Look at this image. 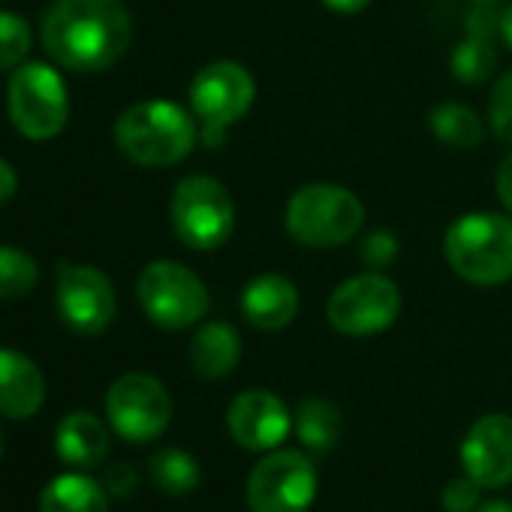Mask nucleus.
I'll use <instances>...</instances> for the list:
<instances>
[{
    "instance_id": "39448f33",
    "label": "nucleus",
    "mask_w": 512,
    "mask_h": 512,
    "mask_svg": "<svg viewBox=\"0 0 512 512\" xmlns=\"http://www.w3.org/2000/svg\"><path fill=\"white\" fill-rule=\"evenodd\" d=\"M7 112L25 139H55L70 118V94L61 73L49 64L16 67L7 85Z\"/></svg>"
},
{
    "instance_id": "f03ea898",
    "label": "nucleus",
    "mask_w": 512,
    "mask_h": 512,
    "mask_svg": "<svg viewBox=\"0 0 512 512\" xmlns=\"http://www.w3.org/2000/svg\"><path fill=\"white\" fill-rule=\"evenodd\" d=\"M443 253L467 284L500 287L512 278V220L494 211H470L446 229Z\"/></svg>"
},
{
    "instance_id": "2f4dec72",
    "label": "nucleus",
    "mask_w": 512,
    "mask_h": 512,
    "mask_svg": "<svg viewBox=\"0 0 512 512\" xmlns=\"http://www.w3.org/2000/svg\"><path fill=\"white\" fill-rule=\"evenodd\" d=\"M500 37H503V43L512 49V7L500 16Z\"/></svg>"
},
{
    "instance_id": "9b49d317",
    "label": "nucleus",
    "mask_w": 512,
    "mask_h": 512,
    "mask_svg": "<svg viewBox=\"0 0 512 512\" xmlns=\"http://www.w3.org/2000/svg\"><path fill=\"white\" fill-rule=\"evenodd\" d=\"M55 305H58L61 320L79 335L106 332L115 320V311H118L112 281L100 269L79 266V263H61L58 266Z\"/></svg>"
},
{
    "instance_id": "cd10ccee",
    "label": "nucleus",
    "mask_w": 512,
    "mask_h": 512,
    "mask_svg": "<svg viewBox=\"0 0 512 512\" xmlns=\"http://www.w3.org/2000/svg\"><path fill=\"white\" fill-rule=\"evenodd\" d=\"M139 488V476L130 464H115L106 476V491L109 497H118V500H127L133 491Z\"/></svg>"
},
{
    "instance_id": "c756f323",
    "label": "nucleus",
    "mask_w": 512,
    "mask_h": 512,
    "mask_svg": "<svg viewBox=\"0 0 512 512\" xmlns=\"http://www.w3.org/2000/svg\"><path fill=\"white\" fill-rule=\"evenodd\" d=\"M19 190V175L13 169V163H7L4 157H0V205H7Z\"/></svg>"
},
{
    "instance_id": "f257e3e1",
    "label": "nucleus",
    "mask_w": 512,
    "mask_h": 512,
    "mask_svg": "<svg viewBox=\"0 0 512 512\" xmlns=\"http://www.w3.org/2000/svg\"><path fill=\"white\" fill-rule=\"evenodd\" d=\"M43 46L73 73H100L124 58L133 19L124 0H55L43 16Z\"/></svg>"
},
{
    "instance_id": "bb28decb",
    "label": "nucleus",
    "mask_w": 512,
    "mask_h": 512,
    "mask_svg": "<svg viewBox=\"0 0 512 512\" xmlns=\"http://www.w3.org/2000/svg\"><path fill=\"white\" fill-rule=\"evenodd\" d=\"M443 509L446 512H476L482 503V485L473 476H455L452 482H446L443 488Z\"/></svg>"
},
{
    "instance_id": "a211bd4d",
    "label": "nucleus",
    "mask_w": 512,
    "mask_h": 512,
    "mask_svg": "<svg viewBox=\"0 0 512 512\" xmlns=\"http://www.w3.org/2000/svg\"><path fill=\"white\" fill-rule=\"evenodd\" d=\"M241 338L229 323H205L190 341V365L205 380H220L235 371Z\"/></svg>"
},
{
    "instance_id": "c85d7f7f",
    "label": "nucleus",
    "mask_w": 512,
    "mask_h": 512,
    "mask_svg": "<svg viewBox=\"0 0 512 512\" xmlns=\"http://www.w3.org/2000/svg\"><path fill=\"white\" fill-rule=\"evenodd\" d=\"M497 196L512 211V151L503 157V163L497 169Z\"/></svg>"
},
{
    "instance_id": "72a5a7b5",
    "label": "nucleus",
    "mask_w": 512,
    "mask_h": 512,
    "mask_svg": "<svg viewBox=\"0 0 512 512\" xmlns=\"http://www.w3.org/2000/svg\"><path fill=\"white\" fill-rule=\"evenodd\" d=\"M470 4H476V7H488V4H497V0H470Z\"/></svg>"
},
{
    "instance_id": "473e14b6",
    "label": "nucleus",
    "mask_w": 512,
    "mask_h": 512,
    "mask_svg": "<svg viewBox=\"0 0 512 512\" xmlns=\"http://www.w3.org/2000/svg\"><path fill=\"white\" fill-rule=\"evenodd\" d=\"M476 512H512V503L509 500H485V503H479Z\"/></svg>"
},
{
    "instance_id": "6ab92c4d",
    "label": "nucleus",
    "mask_w": 512,
    "mask_h": 512,
    "mask_svg": "<svg viewBox=\"0 0 512 512\" xmlns=\"http://www.w3.org/2000/svg\"><path fill=\"white\" fill-rule=\"evenodd\" d=\"M40 512H109V491L85 473H61L43 488Z\"/></svg>"
},
{
    "instance_id": "7c9ffc66",
    "label": "nucleus",
    "mask_w": 512,
    "mask_h": 512,
    "mask_svg": "<svg viewBox=\"0 0 512 512\" xmlns=\"http://www.w3.org/2000/svg\"><path fill=\"white\" fill-rule=\"evenodd\" d=\"M323 4L332 10V13H341V16H353V13H362L371 0H323Z\"/></svg>"
},
{
    "instance_id": "412c9836",
    "label": "nucleus",
    "mask_w": 512,
    "mask_h": 512,
    "mask_svg": "<svg viewBox=\"0 0 512 512\" xmlns=\"http://www.w3.org/2000/svg\"><path fill=\"white\" fill-rule=\"evenodd\" d=\"M148 467H151L154 485H157L166 497H184V494H190V491L199 485V479H202L199 461H196L190 452L178 449V446H169V449L154 452L151 461H148Z\"/></svg>"
},
{
    "instance_id": "7ed1b4c3",
    "label": "nucleus",
    "mask_w": 512,
    "mask_h": 512,
    "mask_svg": "<svg viewBox=\"0 0 512 512\" xmlns=\"http://www.w3.org/2000/svg\"><path fill=\"white\" fill-rule=\"evenodd\" d=\"M115 145L127 160L148 169L181 163L196 145L193 118L169 100H145L130 106L115 124Z\"/></svg>"
},
{
    "instance_id": "b1692460",
    "label": "nucleus",
    "mask_w": 512,
    "mask_h": 512,
    "mask_svg": "<svg viewBox=\"0 0 512 512\" xmlns=\"http://www.w3.org/2000/svg\"><path fill=\"white\" fill-rule=\"evenodd\" d=\"M40 284V266L22 247L0 244V302L25 299Z\"/></svg>"
},
{
    "instance_id": "423d86ee",
    "label": "nucleus",
    "mask_w": 512,
    "mask_h": 512,
    "mask_svg": "<svg viewBox=\"0 0 512 512\" xmlns=\"http://www.w3.org/2000/svg\"><path fill=\"white\" fill-rule=\"evenodd\" d=\"M172 229L193 250H217L235 229V205L229 190L211 175H187L172 193Z\"/></svg>"
},
{
    "instance_id": "0eeeda50",
    "label": "nucleus",
    "mask_w": 512,
    "mask_h": 512,
    "mask_svg": "<svg viewBox=\"0 0 512 512\" xmlns=\"http://www.w3.org/2000/svg\"><path fill=\"white\" fill-rule=\"evenodd\" d=\"M145 317L160 329H187L208 314V290L196 272L175 260H154L136 281Z\"/></svg>"
},
{
    "instance_id": "ddd939ff",
    "label": "nucleus",
    "mask_w": 512,
    "mask_h": 512,
    "mask_svg": "<svg viewBox=\"0 0 512 512\" xmlns=\"http://www.w3.org/2000/svg\"><path fill=\"white\" fill-rule=\"evenodd\" d=\"M464 473L482 488H503L512 482V416H479L461 440Z\"/></svg>"
},
{
    "instance_id": "4468645a",
    "label": "nucleus",
    "mask_w": 512,
    "mask_h": 512,
    "mask_svg": "<svg viewBox=\"0 0 512 512\" xmlns=\"http://www.w3.org/2000/svg\"><path fill=\"white\" fill-rule=\"evenodd\" d=\"M226 425H229L232 440L241 449L269 452L287 440V434L293 428V416L275 392L250 389V392H241L229 404Z\"/></svg>"
},
{
    "instance_id": "9d476101",
    "label": "nucleus",
    "mask_w": 512,
    "mask_h": 512,
    "mask_svg": "<svg viewBox=\"0 0 512 512\" xmlns=\"http://www.w3.org/2000/svg\"><path fill=\"white\" fill-rule=\"evenodd\" d=\"M329 323L347 338H368L386 332L401 314V293L386 275L368 272L344 281L329 299Z\"/></svg>"
},
{
    "instance_id": "1a4fd4ad",
    "label": "nucleus",
    "mask_w": 512,
    "mask_h": 512,
    "mask_svg": "<svg viewBox=\"0 0 512 512\" xmlns=\"http://www.w3.org/2000/svg\"><path fill=\"white\" fill-rule=\"evenodd\" d=\"M106 416L118 437L130 443H151L172 422V398L157 377L133 371L109 386Z\"/></svg>"
},
{
    "instance_id": "f8f14e48",
    "label": "nucleus",
    "mask_w": 512,
    "mask_h": 512,
    "mask_svg": "<svg viewBox=\"0 0 512 512\" xmlns=\"http://www.w3.org/2000/svg\"><path fill=\"white\" fill-rule=\"evenodd\" d=\"M256 100L253 76L235 61H214L190 82V106L205 127H229L250 112Z\"/></svg>"
},
{
    "instance_id": "5701e85b",
    "label": "nucleus",
    "mask_w": 512,
    "mask_h": 512,
    "mask_svg": "<svg viewBox=\"0 0 512 512\" xmlns=\"http://www.w3.org/2000/svg\"><path fill=\"white\" fill-rule=\"evenodd\" d=\"M452 76L464 85H479L485 82L494 67H497V52L491 43V34H482L479 28H470V37L452 52Z\"/></svg>"
},
{
    "instance_id": "f3484780",
    "label": "nucleus",
    "mask_w": 512,
    "mask_h": 512,
    "mask_svg": "<svg viewBox=\"0 0 512 512\" xmlns=\"http://www.w3.org/2000/svg\"><path fill=\"white\" fill-rule=\"evenodd\" d=\"M55 452L64 464L88 470L97 467L109 452V428L88 410H76L58 422Z\"/></svg>"
},
{
    "instance_id": "2eb2a0df",
    "label": "nucleus",
    "mask_w": 512,
    "mask_h": 512,
    "mask_svg": "<svg viewBox=\"0 0 512 512\" xmlns=\"http://www.w3.org/2000/svg\"><path fill=\"white\" fill-rule=\"evenodd\" d=\"M46 404V377L34 359L0 347V416L31 419Z\"/></svg>"
},
{
    "instance_id": "f704fd0d",
    "label": "nucleus",
    "mask_w": 512,
    "mask_h": 512,
    "mask_svg": "<svg viewBox=\"0 0 512 512\" xmlns=\"http://www.w3.org/2000/svg\"><path fill=\"white\" fill-rule=\"evenodd\" d=\"M0 455H4V431H0Z\"/></svg>"
},
{
    "instance_id": "393cba45",
    "label": "nucleus",
    "mask_w": 512,
    "mask_h": 512,
    "mask_svg": "<svg viewBox=\"0 0 512 512\" xmlns=\"http://www.w3.org/2000/svg\"><path fill=\"white\" fill-rule=\"evenodd\" d=\"M31 49H34L31 25L10 10H0V73L22 67Z\"/></svg>"
},
{
    "instance_id": "20e7f679",
    "label": "nucleus",
    "mask_w": 512,
    "mask_h": 512,
    "mask_svg": "<svg viewBox=\"0 0 512 512\" xmlns=\"http://www.w3.org/2000/svg\"><path fill=\"white\" fill-rule=\"evenodd\" d=\"M284 223L287 232L305 247H338L359 235L365 205L347 187L305 184L290 196Z\"/></svg>"
},
{
    "instance_id": "6e6552de",
    "label": "nucleus",
    "mask_w": 512,
    "mask_h": 512,
    "mask_svg": "<svg viewBox=\"0 0 512 512\" xmlns=\"http://www.w3.org/2000/svg\"><path fill=\"white\" fill-rule=\"evenodd\" d=\"M314 461L299 449H275L247 476L250 512H308L317 497Z\"/></svg>"
},
{
    "instance_id": "aec40b11",
    "label": "nucleus",
    "mask_w": 512,
    "mask_h": 512,
    "mask_svg": "<svg viewBox=\"0 0 512 512\" xmlns=\"http://www.w3.org/2000/svg\"><path fill=\"white\" fill-rule=\"evenodd\" d=\"M296 434L314 452H329L341 437V410L329 398H305L296 410Z\"/></svg>"
},
{
    "instance_id": "4be33fe9",
    "label": "nucleus",
    "mask_w": 512,
    "mask_h": 512,
    "mask_svg": "<svg viewBox=\"0 0 512 512\" xmlns=\"http://www.w3.org/2000/svg\"><path fill=\"white\" fill-rule=\"evenodd\" d=\"M434 139H440L449 148H476L482 139V121L470 106L461 103H440L428 115Z\"/></svg>"
},
{
    "instance_id": "dca6fc26",
    "label": "nucleus",
    "mask_w": 512,
    "mask_h": 512,
    "mask_svg": "<svg viewBox=\"0 0 512 512\" xmlns=\"http://www.w3.org/2000/svg\"><path fill=\"white\" fill-rule=\"evenodd\" d=\"M241 314L260 332H281L299 314V290L284 275H260L241 293Z\"/></svg>"
},
{
    "instance_id": "a878e982",
    "label": "nucleus",
    "mask_w": 512,
    "mask_h": 512,
    "mask_svg": "<svg viewBox=\"0 0 512 512\" xmlns=\"http://www.w3.org/2000/svg\"><path fill=\"white\" fill-rule=\"evenodd\" d=\"M488 124L494 136L506 145H512V70L503 73L488 97Z\"/></svg>"
}]
</instances>
